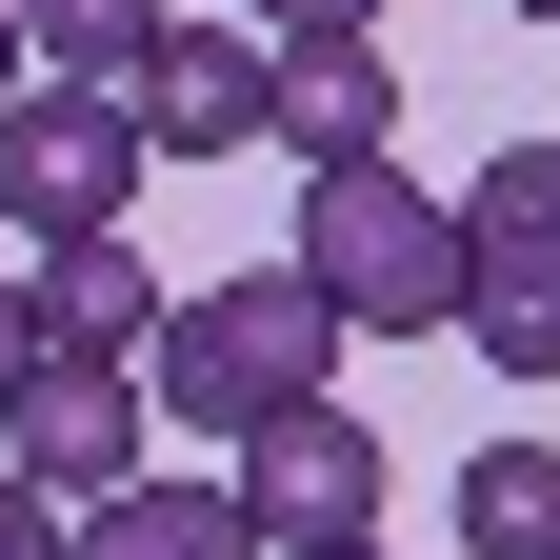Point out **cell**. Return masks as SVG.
<instances>
[{"instance_id": "obj_18", "label": "cell", "mask_w": 560, "mask_h": 560, "mask_svg": "<svg viewBox=\"0 0 560 560\" xmlns=\"http://www.w3.org/2000/svg\"><path fill=\"white\" fill-rule=\"evenodd\" d=\"M0 501H40V480H21V460H0Z\"/></svg>"}, {"instance_id": "obj_10", "label": "cell", "mask_w": 560, "mask_h": 560, "mask_svg": "<svg viewBox=\"0 0 560 560\" xmlns=\"http://www.w3.org/2000/svg\"><path fill=\"white\" fill-rule=\"evenodd\" d=\"M441 340H480L501 381H560V241H460V320Z\"/></svg>"}, {"instance_id": "obj_11", "label": "cell", "mask_w": 560, "mask_h": 560, "mask_svg": "<svg viewBox=\"0 0 560 560\" xmlns=\"http://www.w3.org/2000/svg\"><path fill=\"white\" fill-rule=\"evenodd\" d=\"M460 560H560V441H480L460 460Z\"/></svg>"}, {"instance_id": "obj_3", "label": "cell", "mask_w": 560, "mask_h": 560, "mask_svg": "<svg viewBox=\"0 0 560 560\" xmlns=\"http://www.w3.org/2000/svg\"><path fill=\"white\" fill-rule=\"evenodd\" d=\"M241 540L260 560H320V540H381V420H340V381L320 400H280V420H241Z\"/></svg>"}, {"instance_id": "obj_14", "label": "cell", "mask_w": 560, "mask_h": 560, "mask_svg": "<svg viewBox=\"0 0 560 560\" xmlns=\"http://www.w3.org/2000/svg\"><path fill=\"white\" fill-rule=\"evenodd\" d=\"M260 40H381V0H241Z\"/></svg>"}, {"instance_id": "obj_19", "label": "cell", "mask_w": 560, "mask_h": 560, "mask_svg": "<svg viewBox=\"0 0 560 560\" xmlns=\"http://www.w3.org/2000/svg\"><path fill=\"white\" fill-rule=\"evenodd\" d=\"M521 21H540V40H560V0H521Z\"/></svg>"}, {"instance_id": "obj_5", "label": "cell", "mask_w": 560, "mask_h": 560, "mask_svg": "<svg viewBox=\"0 0 560 560\" xmlns=\"http://www.w3.org/2000/svg\"><path fill=\"white\" fill-rule=\"evenodd\" d=\"M140 361H101V340H21V381H0V460L40 480V501H101V480H140Z\"/></svg>"}, {"instance_id": "obj_2", "label": "cell", "mask_w": 560, "mask_h": 560, "mask_svg": "<svg viewBox=\"0 0 560 560\" xmlns=\"http://www.w3.org/2000/svg\"><path fill=\"white\" fill-rule=\"evenodd\" d=\"M340 301V340H441L460 320V200L400 161H301V241H280Z\"/></svg>"}, {"instance_id": "obj_9", "label": "cell", "mask_w": 560, "mask_h": 560, "mask_svg": "<svg viewBox=\"0 0 560 560\" xmlns=\"http://www.w3.org/2000/svg\"><path fill=\"white\" fill-rule=\"evenodd\" d=\"M21 301H40V340H101V361H140V340H161V260L101 221V241H40V260H21Z\"/></svg>"}, {"instance_id": "obj_20", "label": "cell", "mask_w": 560, "mask_h": 560, "mask_svg": "<svg viewBox=\"0 0 560 560\" xmlns=\"http://www.w3.org/2000/svg\"><path fill=\"white\" fill-rule=\"evenodd\" d=\"M320 560H381V540H320Z\"/></svg>"}, {"instance_id": "obj_15", "label": "cell", "mask_w": 560, "mask_h": 560, "mask_svg": "<svg viewBox=\"0 0 560 560\" xmlns=\"http://www.w3.org/2000/svg\"><path fill=\"white\" fill-rule=\"evenodd\" d=\"M0 560H60V501H0Z\"/></svg>"}, {"instance_id": "obj_13", "label": "cell", "mask_w": 560, "mask_h": 560, "mask_svg": "<svg viewBox=\"0 0 560 560\" xmlns=\"http://www.w3.org/2000/svg\"><path fill=\"white\" fill-rule=\"evenodd\" d=\"M460 241H560V140H501L460 180Z\"/></svg>"}, {"instance_id": "obj_6", "label": "cell", "mask_w": 560, "mask_h": 560, "mask_svg": "<svg viewBox=\"0 0 560 560\" xmlns=\"http://www.w3.org/2000/svg\"><path fill=\"white\" fill-rule=\"evenodd\" d=\"M120 120H140V161H241L260 140V21H161L120 60Z\"/></svg>"}, {"instance_id": "obj_4", "label": "cell", "mask_w": 560, "mask_h": 560, "mask_svg": "<svg viewBox=\"0 0 560 560\" xmlns=\"http://www.w3.org/2000/svg\"><path fill=\"white\" fill-rule=\"evenodd\" d=\"M0 221H21V241L140 221V120H120V81H21V101H0Z\"/></svg>"}, {"instance_id": "obj_16", "label": "cell", "mask_w": 560, "mask_h": 560, "mask_svg": "<svg viewBox=\"0 0 560 560\" xmlns=\"http://www.w3.org/2000/svg\"><path fill=\"white\" fill-rule=\"evenodd\" d=\"M21 340H40V301H21V280H0V381H21Z\"/></svg>"}, {"instance_id": "obj_8", "label": "cell", "mask_w": 560, "mask_h": 560, "mask_svg": "<svg viewBox=\"0 0 560 560\" xmlns=\"http://www.w3.org/2000/svg\"><path fill=\"white\" fill-rule=\"evenodd\" d=\"M60 560H260V540H241L221 480H161V460H140V480H101V501H60Z\"/></svg>"}, {"instance_id": "obj_17", "label": "cell", "mask_w": 560, "mask_h": 560, "mask_svg": "<svg viewBox=\"0 0 560 560\" xmlns=\"http://www.w3.org/2000/svg\"><path fill=\"white\" fill-rule=\"evenodd\" d=\"M21 81H40V60H21V0H0V101H21Z\"/></svg>"}, {"instance_id": "obj_7", "label": "cell", "mask_w": 560, "mask_h": 560, "mask_svg": "<svg viewBox=\"0 0 560 560\" xmlns=\"http://www.w3.org/2000/svg\"><path fill=\"white\" fill-rule=\"evenodd\" d=\"M381 120H400L381 40H260V140L280 161H381Z\"/></svg>"}, {"instance_id": "obj_12", "label": "cell", "mask_w": 560, "mask_h": 560, "mask_svg": "<svg viewBox=\"0 0 560 560\" xmlns=\"http://www.w3.org/2000/svg\"><path fill=\"white\" fill-rule=\"evenodd\" d=\"M140 40H161V0H21V60H40V81H120Z\"/></svg>"}, {"instance_id": "obj_1", "label": "cell", "mask_w": 560, "mask_h": 560, "mask_svg": "<svg viewBox=\"0 0 560 560\" xmlns=\"http://www.w3.org/2000/svg\"><path fill=\"white\" fill-rule=\"evenodd\" d=\"M340 381V301L301 260H241V280H200V301H161V340H140V400L200 420V441H241V420L280 400H320Z\"/></svg>"}]
</instances>
